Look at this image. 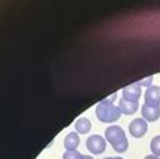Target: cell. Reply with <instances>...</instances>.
Returning a JSON list of instances; mask_svg holds the SVG:
<instances>
[{
	"label": "cell",
	"instance_id": "14",
	"mask_svg": "<svg viewBox=\"0 0 160 159\" xmlns=\"http://www.w3.org/2000/svg\"><path fill=\"white\" fill-rule=\"evenodd\" d=\"M144 159H159L158 156H155V155H148V156H145Z\"/></svg>",
	"mask_w": 160,
	"mask_h": 159
},
{
	"label": "cell",
	"instance_id": "11",
	"mask_svg": "<svg viewBox=\"0 0 160 159\" xmlns=\"http://www.w3.org/2000/svg\"><path fill=\"white\" fill-rule=\"evenodd\" d=\"M151 150H152L155 156H160V135L155 136V138L151 140Z\"/></svg>",
	"mask_w": 160,
	"mask_h": 159
},
{
	"label": "cell",
	"instance_id": "2",
	"mask_svg": "<svg viewBox=\"0 0 160 159\" xmlns=\"http://www.w3.org/2000/svg\"><path fill=\"white\" fill-rule=\"evenodd\" d=\"M96 115L98 117V120L102 123H114L121 116V111H120L118 107L113 105L112 103L110 104L100 103L96 108Z\"/></svg>",
	"mask_w": 160,
	"mask_h": 159
},
{
	"label": "cell",
	"instance_id": "15",
	"mask_svg": "<svg viewBox=\"0 0 160 159\" xmlns=\"http://www.w3.org/2000/svg\"><path fill=\"white\" fill-rule=\"evenodd\" d=\"M82 159H93V158L89 156V155H82Z\"/></svg>",
	"mask_w": 160,
	"mask_h": 159
},
{
	"label": "cell",
	"instance_id": "8",
	"mask_svg": "<svg viewBox=\"0 0 160 159\" xmlns=\"http://www.w3.org/2000/svg\"><path fill=\"white\" fill-rule=\"evenodd\" d=\"M118 108L120 111L125 115H133L137 111V103H133V101H128L124 97H121L118 101Z\"/></svg>",
	"mask_w": 160,
	"mask_h": 159
},
{
	"label": "cell",
	"instance_id": "5",
	"mask_svg": "<svg viewBox=\"0 0 160 159\" xmlns=\"http://www.w3.org/2000/svg\"><path fill=\"white\" fill-rule=\"evenodd\" d=\"M141 96V89L137 84H132V85L127 86L122 89V97L128 101H133V103H137Z\"/></svg>",
	"mask_w": 160,
	"mask_h": 159
},
{
	"label": "cell",
	"instance_id": "9",
	"mask_svg": "<svg viewBox=\"0 0 160 159\" xmlns=\"http://www.w3.org/2000/svg\"><path fill=\"white\" fill-rule=\"evenodd\" d=\"M78 144H79L78 134H75V132H70V134L66 136V139H65V148L68 150V151H74V150H77Z\"/></svg>",
	"mask_w": 160,
	"mask_h": 159
},
{
	"label": "cell",
	"instance_id": "1",
	"mask_svg": "<svg viewBox=\"0 0 160 159\" xmlns=\"http://www.w3.org/2000/svg\"><path fill=\"white\" fill-rule=\"evenodd\" d=\"M106 140L112 144L114 151L117 152H124L128 148V139L125 136V132L121 127L118 126H110L106 128L105 131Z\"/></svg>",
	"mask_w": 160,
	"mask_h": 159
},
{
	"label": "cell",
	"instance_id": "4",
	"mask_svg": "<svg viewBox=\"0 0 160 159\" xmlns=\"http://www.w3.org/2000/svg\"><path fill=\"white\" fill-rule=\"evenodd\" d=\"M148 130V126H147V121L144 119H135L131 124H129V132L132 136L135 138H141L144 136V134Z\"/></svg>",
	"mask_w": 160,
	"mask_h": 159
},
{
	"label": "cell",
	"instance_id": "6",
	"mask_svg": "<svg viewBox=\"0 0 160 159\" xmlns=\"http://www.w3.org/2000/svg\"><path fill=\"white\" fill-rule=\"evenodd\" d=\"M141 115H143V117L147 121H156L160 117V107L144 104L141 107Z\"/></svg>",
	"mask_w": 160,
	"mask_h": 159
},
{
	"label": "cell",
	"instance_id": "12",
	"mask_svg": "<svg viewBox=\"0 0 160 159\" xmlns=\"http://www.w3.org/2000/svg\"><path fill=\"white\" fill-rule=\"evenodd\" d=\"M62 159H82V155L77 151V150H74V151H66L63 154V158Z\"/></svg>",
	"mask_w": 160,
	"mask_h": 159
},
{
	"label": "cell",
	"instance_id": "10",
	"mask_svg": "<svg viewBox=\"0 0 160 159\" xmlns=\"http://www.w3.org/2000/svg\"><path fill=\"white\" fill-rule=\"evenodd\" d=\"M90 128H92V124H90V121H89V119H86V117H81L75 121V130H77V132H79V134H86V132L90 131Z\"/></svg>",
	"mask_w": 160,
	"mask_h": 159
},
{
	"label": "cell",
	"instance_id": "16",
	"mask_svg": "<svg viewBox=\"0 0 160 159\" xmlns=\"http://www.w3.org/2000/svg\"><path fill=\"white\" fill-rule=\"evenodd\" d=\"M105 159H122V158H105Z\"/></svg>",
	"mask_w": 160,
	"mask_h": 159
},
{
	"label": "cell",
	"instance_id": "3",
	"mask_svg": "<svg viewBox=\"0 0 160 159\" xmlns=\"http://www.w3.org/2000/svg\"><path fill=\"white\" fill-rule=\"evenodd\" d=\"M86 147L90 152L93 154H101L105 151V147H106V142L102 136H98V135H93L90 136L88 140H86Z\"/></svg>",
	"mask_w": 160,
	"mask_h": 159
},
{
	"label": "cell",
	"instance_id": "13",
	"mask_svg": "<svg viewBox=\"0 0 160 159\" xmlns=\"http://www.w3.org/2000/svg\"><path fill=\"white\" fill-rule=\"evenodd\" d=\"M152 80H153V77L152 76H149V77H147L145 80H141V81H137L136 84L139 86H151V84H152Z\"/></svg>",
	"mask_w": 160,
	"mask_h": 159
},
{
	"label": "cell",
	"instance_id": "7",
	"mask_svg": "<svg viewBox=\"0 0 160 159\" xmlns=\"http://www.w3.org/2000/svg\"><path fill=\"white\" fill-rule=\"evenodd\" d=\"M145 104L160 107V88L149 86L145 92Z\"/></svg>",
	"mask_w": 160,
	"mask_h": 159
}]
</instances>
